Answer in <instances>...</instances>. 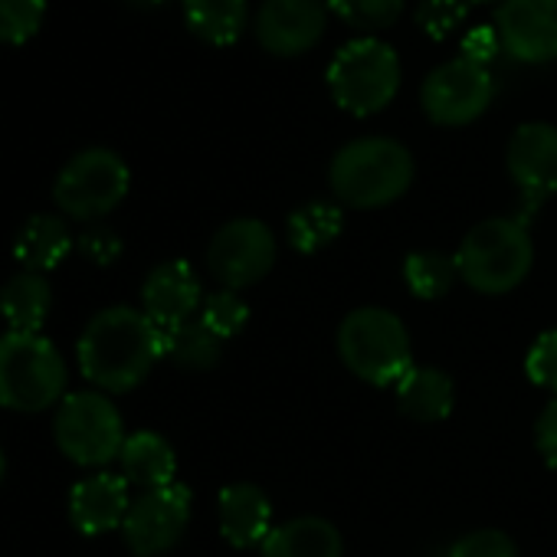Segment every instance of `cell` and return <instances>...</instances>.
Instances as JSON below:
<instances>
[{
    "mask_svg": "<svg viewBox=\"0 0 557 557\" xmlns=\"http://www.w3.org/2000/svg\"><path fill=\"white\" fill-rule=\"evenodd\" d=\"M76 355L96 391L128 394L164 358V332L141 309L112 306L86 325Z\"/></svg>",
    "mask_w": 557,
    "mask_h": 557,
    "instance_id": "obj_1",
    "label": "cell"
},
{
    "mask_svg": "<svg viewBox=\"0 0 557 557\" xmlns=\"http://www.w3.org/2000/svg\"><path fill=\"white\" fill-rule=\"evenodd\" d=\"M417 174L410 148L387 135H364L335 151L329 184L345 207L377 210L400 200Z\"/></svg>",
    "mask_w": 557,
    "mask_h": 557,
    "instance_id": "obj_2",
    "label": "cell"
},
{
    "mask_svg": "<svg viewBox=\"0 0 557 557\" xmlns=\"http://www.w3.org/2000/svg\"><path fill=\"white\" fill-rule=\"evenodd\" d=\"M453 259L459 278L472 293L505 296L528 278L534 262V243L524 220L488 216L462 236Z\"/></svg>",
    "mask_w": 557,
    "mask_h": 557,
    "instance_id": "obj_3",
    "label": "cell"
},
{
    "mask_svg": "<svg viewBox=\"0 0 557 557\" xmlns=\"http://www.w3.org/2000/svg\"><path fill=\"white\" fill-rule=\"evenodd\" d=\"M338 355L358 381L374 387H397L413 368V342L407 325L381 306L355 309L342 322Z\"/></svg>",
    "mask_w": 557,
    "mask_h": 557,
    "instance_id": "obj_4",
    "label": "cell"
},
{
    "mask_svg": "<svg viewBox=\"0 0 557 557\" xmlns=\"http://www.w3.org/2000/svg\"><path fill=\"white\" fill-rule=\"evenodd\" d=\"M66 397V361L40 332L0 335V407L44 413Z\"/></svg>",
    "mask_w": 557,
    "mask_h": 557,
    "instance_id": "obj_5",
    "label": "cell"
},
{
    "mask_svg": "<svg viewBox=\"0 0 557 557\" xmlns=\"http://www.w3.org/2000/svg\"><path fill=\"white\" fill-rule=\"evenodd\" d=\"M400 57L391 44L377 37L348 40L329 63L325 83L338 109L368 119L384 112L400 92Z\"/></svg>",
    "mask_w": 557,
    "mask_h": 557,
    "instance_id": "obj_6",
    "label": "cell"
},
{
    "mask_svg": "<svg viewBox=\"0 0 557 557\" xmlns=\"http://www.w3.org/2000/svg\"><path fill=\"white\" fill-rule=\"evenodd\" d=\"M53 436L66 459L89 469L119 459L128 440L119 407L102 391H79L63 397L53 420Z\"/></svg>",
    "mask_w": 557,
    "mask_h": 557,
    "instance_id": "obj_7",
    "label": "cell"
},
{
    "mask_svg": "<svg viewBox=\"0 0 557 557\" xmlns=\"http://www.w3.org/2000/svg\"><path fill=\"white\" fill-rule=\"evenodd\" d=\"M132 187V171L112 148H86L73 154L57 184L53 200L70 220H102L112 213Z\"/></svg>",
    "mask_w": 557,
    "mask_h": 557,
    "instance_id": "obj_8",
    "label": "cell"
},
{
    "mask_svg": "<svg viewBox=\"0 0 557 557\" xmlns=\"http://www.w3.org/2000/svg\"><path fill=\"white\" fill-rule=\"evenodd\" d=\"M495 99V76L488 66H479L472 60L453 57L440 63L420 89V106L423 115L433 125L443 128H462L472 125L488 112Z\"/></svg>",
    "mask_w": 557,
    "mask_h": 557,
    "instance_id": "obj_9",
    "label": "cell"
},
{
    "mask_svg": "<svg viewBox=\"0 0 557 557\" xmlns=\"http://www.w3.org/2000/svg\"><path fill=\"white\" fill-rule=\"evenodd\" d=\"M278 243L272 230L256 216L223 223L207 246V269L230 293L249 289L272 272Z\"/></svg>",
    "mask_w": 557,
    "mask_h": 557,
    "instance_id": "obj_10",
    "label": "cell"
},
{
    "mask_svg": "<svg viewBox=\"0 0 557 557\" xmlns=\"http://www.w3.org/2000/svg\"><path fill=\"white\" fill-rule=\"evenodd\" d=\"M190 524V488L171 482L164 488L141 492L122 524V537L135 557L168 554Z\"/></svg>",
    "mask_w": 557,
    "mask_h": 557,
    "instance_id": "obj_11",
    "label": "cell"
},
{
    "mask_svg": "<svg viewBox=\"0 0 557 557\" xmlns=\"http://www.w3.org/2000/svg\"><path fill=\"white\" fill-rule=\"evenodd\" d=\"M505 168L521 194L518 220H531V213L557 194V125L550 122H524L511 132L505 148Z\"/></svg>",
    "mask_w": 557,
    "mask_h": 557,
    "instance_id": "obj_12",
    "label": "cell"
},
{
    "mask_svg": "<svg viewBox=\"0 0 557 557\" xmlns=\"http://www.w3.org/2000/svg\"><path fill=\"white\" fill-rule=\"evenodd\" d=\"M329 0H262L252 14L256 44L272 57H302L329 30Z\"/></svg>",
    "mask_w": 557,
    "mask_h": 557,
    "instance_id": "obj_13",
    "label": "cell"
},
{
    "mask_svg": "<svg viewBox=\"0 0 557 557\" xmlns=\"http://www.w3.org/2000/svg\"><path fill=\"white\" fill-rule=\"evenodd\" d=\"M495 30L508 60L524 66L557 63V0H502Z\"/></svg>",
    "mask_w": 557,
    "mask_h": 557,
    "instance_id": "obj_14",
    "label": "cell"
},
{
    "mask_svg": "<svg viewBox=\"0 0 557 557\" xmlns=\"http://www.w3.org/2000/svg\"><path fill=\"white\" fill-rule=\"evenodd\" d=\"M203 306V289L197 272L184 259L161 262L148 272L141 286V312L161 329L174 332L187 325Z\"/></svg>",
    "mask_w": 557,
    "mask_h": 557,
    "instance_id": "obj_15",
    "label": "cell"
},
{
    "mask_svg": "<svg viewBox=\"0 0 557 557\" xmlns=\"http://www.w3.org/2000/svg\"><path fill=\"white\" fill-rule=\"evenodd\" d=\"M128 479L115 472H96L70 492V518L83 534H106L125 524L132 495Z\"/></svg>",
    "mask_w": 557,
    "mask_h": 557,
    "instance_id": "obj_16",
    "label": "cell"
},
{
    "mask_svg": "<svg viewBox=\"0 0 557 557\" xmlns=\"http://www.w3.org/2000/svg\"><path fill=\"white\" fill-rule=\"evenodd\" d=\"M220 534L230 547H262L272 524L269 495L252 482H233L216 498Z\"/></svg>",
    "mask_w": 557,
    "mask_h": 557,
    "instance_id": "obj_17",
    "label": "cell"
},
{
    "mask_svg": "<svg viewBox=\"0 0 557 557\" xmlns=\"http://www.w3.org/2000/svg\"><path fill=\"white\" fill-rule=\"evenodd\" d=\"M262 557H345L342 531L319 515H299L275 524L259 547Z\"/></svg>",
    "mask_w": 557,
    "mask_h": 557,
    "instance_id": "obj_18",
    "label": "cell"
},
{
    "mask_svg": "<svg viewBox=\"0 0 557 557\" xmlns=\"http://www.w3.org/2000/svg\"><path fill=\"white\" fill-rule=\"evenodd\" d=\"M397 394V410L413 420V423H440L453 413L456 407V384L446 371L440 368H420L413 364L404 381L394 387Z\"/></svg>",
    "mask_w": 557,
    "mask_h": 557,
    "instance_id": "obj_19",
    "label": "cell"
},
{
    "mask_svg": "<svg viewBox=\"0 0 557 557\" xmlns=\"http://www.w3.org/2000/svg\"><path fill=\"white\" fill-rule=\"evenodd\" d=\"M119 462H122V475L128 479V485H138L141 492L164 488L177 475V456H174L171 443L148 430L132 433L125 440Z\"/></svg>",
    "mask_w": 557,
    "mask_h": 557,
    "instance_id": "obj_20",
    "label": "cell"
},
{
    "mask_svg": "<svg viewBox=\"0 0 557 557\" xmlns=\"http://www.w3.org/2000/svg\"><path fill=\"white\" fill-rule=\"evenodd\" d=\"M53 309V289L44 272H17L0 289V315L8 322V332H30L37 335Z\"/></svg>",
    "mask_w": 557,
    "mask_h": 557,
    "instance_id": "obj_21",
    "label": "cell"
},
{
    "mask_svg": "<svg viewBox=\"0 0 557 557\" xmlns=\"http://www.w3.org/2000/svg\"><path fill=\"white\" fill-rule=\"evenodd\" d=\"M73 249L70 223L57 213H37L24 223L14 243V256L27 272H50L57 269L66 252Z\"/></svg>",
    "mask_w": 557,
    "mask_h": 557,
    "instance_id": "obj_22",
    "label": "cell"
},
{
    "mask_svg": "<svg viewBox=\"0 0 557 557\" xmlns=\"http://www.w3.org/2000/svg\"><path fill=\"white\" fill-rule=\"evenodd\" d=\"M190 34L210 47H233L252 21L249 0H181Z\"/></svg>",
    "mask_w": 557,
    "mask_h": 557,
    "instance_id": "obj_23",
    "label": "cell"
},
{
    "mask_svg": "<svg viewBox=\"0 0 557 557\" xmlns=\"http://www.w3.org/2000/svg\"><path fill=\"white\" fill-rule=\"evenodd\" d=\"M164 358L181 371H213L223 358V338H216L200 319H190L187 325L164 332Z\"/></svg>",
    "mask_w": 557,
    "mask_h": 557,
    "instance_id": "obj_24",
    "label": "cell"
},
{
    "mask_svg": "<svg viewBox=\"0 0 557 557\" xmlns=\"http://www.w3.org/2000/svg\"><path fill=\"white\" fill-rule=\"evenodd\" d=\"M342 230H345V210L329 200L302 203L289 216V243L306 256L332 246L342 236Z\"/></svg>",
    "mask_w": 557,
    "mask_h": 557,
    "instance_id": "obj_25",
    "label": "cell"
},
{
    "mask_svg": "<svg viewBox=\"0 0 557 557\" xmlns=\"http://www.w3.org/2000/svg\"><path fill=\"white\" fill-rule=\"evenodd\" d=\"M459 278L456 259L436 249H417L404 259V283L417 299H443Z\"/></svg>",
    "mask_w": 557,
    "mask_h": 557,
    "instance_id": "obj_26",
    "label": "cell"
},
{
    "mask_svg": "<svg viewBox=\"0 0 557 557\" xmlns=\"http://www.w3.org/2000/svg\"><path fill=\"white\" fill-rule=\"evenodd\" d=\"M404 8L407 0H329V11L335 17H342L355 30H364L368 37L394 27L404 17Z\"/></svg>",
    "mask_w": 557,
    "mask_h": 557,
    "instance_id": "obj_27",
    "label": "cell"
},
{
    "mask_svg": "<svg viewBox=\"0 0 557 557\" xmlns=\"http://www.w3.org/2000/svg\"><path fill=\"white\" fill-rule=\"evenodd\" d=\"M47 17V0H0V44L21 47L37 37Z\"/></svg>",
    "mask_w": 557,
    "mask_h": 557,
    "instance_id": "obj_28",
    "label": "cell"
},
{
    "mask_svg": "<svg viewBox=\"0 0 557 557\" xmlns=\"http://www.w3.org/2000/svg\"><path fill=\"white\" fill-rule=\"evenodd\" d=\"M200 322H203L216 338L230 342L233 335H239V332L246 329V322H249V306H246L236 293L220 289V293H213V296L203 299V306H200Z\"/></svg>",
    "mask_w": 557,
    "mask_h": 557,
    "instance_id": "obj_29",
    "label": "cell"
},
{
    "mask_svg": "<svg viewBox=\"0 0 557 557\" xmlns=\"http://www.w3.org/2000/svg\"><path fill=\"white\" fill-rule=\"evenodd\" d=\"M466 14L469 0H420L417 4V24L430 40H446L466 24Z\"/></svg>",
    "mask_w": 557,
    "mask_h": 557,
    "instance_id": "obj_30",
    "label": "cell"
},
{
    "mask_svg": "<svg viewBox=\"0 0 557 557\" xmlns=\"http://www.w3.org/2000/svg\"><path fill=\"white\" fill-rule=\"evenodd\" d=\"M446 557H518V547L498 528H475V531L456 537L449 544Z\"/></svg>",
    "mask_w": 557,
    "mask_h": 557,
    "instance_id": "obj_31",
    "label": "cell"
},
{
    "mask_svg": "<svg viewBox=\"0 0 557 557\" xmlns=\"http://www.w3.org/2000/svg\"><path fill=\"white\" fill-rule=\"evenodd\" d=\"M524 371H528L531 384H537L541 391L557 397V329L537 335V342L531 345V351L524 358Z\"/></svg>",
    "mask_w": 557,
    "mask_h": 557,
    "instance_id": "obj_32",
    "label": "cell"
},
{
    "mask_svg": "<svg viewBox=\"0 0 557 557\" xmlns=\"http://www.w3.org/2000/svg\"><path fill=\"white\" fill-rule=\"evenodd\" d=\"M459 57L492 70V63L502 57V40H498L495 24H482V27L469 30V34L462 37V44H459Z\"/></svg>",
    "mask_w": 557,
    "mask_h": 557,
    "instance_id": "obj_33",
    "label": "cell"
},
{
    "mask_svg": "<svg viewBox=\"0 0 557 557\" xmlns=\"http://www.w3.org/2000/svg\"><path fill=\"white\" fill-rule=\"evenodd\" d=\"M534 449L544 459V466L557 469V397L544 404L534 423Z\"/></svg>",
    "mask_w": 557,
    "mask_h": 557,
    "instance_id": "obj_34",
    "label": "cell"
},
{
    "mask_svg": "<svg viewBox=\"0 0 557 557\" xmlns=\"http://www.w3.org/2000/svg\"><path fill=\"white\" fill-rule=\"evenodd\" d=\"M79 252L99 265H109L115 262V256L122 252V239L109 230V226H96V230H86L79 236Z\"/></svg>",
    "mask_w": 557,
    "mask_h": 557,
    "instance_id": "obj_35",
    "label": "cell"
},
{
    "mask_svg": "<svg viewBox=\"0 0 557 557\" xmlns=\"http://www.w3.org/2000/svg\"><path fill=\"white\" fill-rule=\"evenodd\" d=\"M128 4H135V8H158V4H164V0H128Z\"/></svg>",
    "mask_w": 557,
    "mask_h": 557,
    "instance_id": "obj_36",
    "label": "cell"
},
{
    "mask_svg": "<svg viewBox=\"0 0 557 557\" xmlns=\"http://www.w3.org/2000/svg\"><path fill=\"white\" fill-rule=\"evenodd\" d=\"M4 472H8V459H4V449H0V482H4Z\"/></svg>",
    "mask_w": 557,
    "mask_h": 557,
    "instance_id": "obj_37",
    "label": "cell"
},
{
    "mask_svg": "<svg viewBox=\"0 0 557 557\" xmlns=\"http://www.w3.org/2000/svg\"><path fill=\"white\" fill-rule=\"evenodd\" d=\"M469 4H502V0H469Z\"/></svg>",
    "mask_w": 557,
    "mask_h": 557,
    "instance_id": "obj_38",
    "label": "cell"
}]
</instances>
